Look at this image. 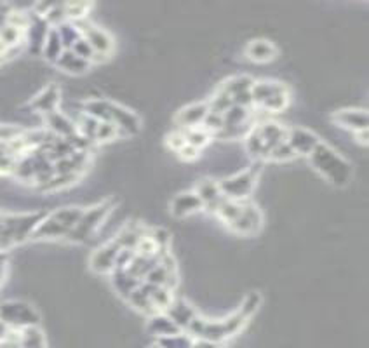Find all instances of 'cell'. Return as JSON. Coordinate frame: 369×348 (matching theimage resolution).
<instances>
[{
	"label": "cell",
	"mask_w": 369,
	"mask_h": 348,
	"mask_svg": "<svg viewBox=\"0 0 369 348\" xmlns=\"http://www.w3.org/2000/svg\"><path fill=\"white\" fill-rule=\"evenodd\" d=\"M200 127L204 129V131H208L209 135H211V138H213V136H215L216 132H218L220 129L223 127V115H221V113H216V112L209 110Z\"/></svg>",
	"instance_id": "obj_40"
},
{
	"label": "cell",
	"mask_w": 369,
	"mask_h": 348,
	"mask_svg": "<svg viewBox=\"0 0 369 348\" xmlns=\"http://www.w3.org/2000/svg\"><path fill=\"white\" fill-rule=\"evenodd\" d=\"M333 122L336 126L357 132L368 129L369 117L368 112L363 110V108H341V110L333 113Z\"/></svg>",
	"instance_id": "obj_13"
},
{
	"label": "cell",
	"mask_w": 369,
	"mask_h": 348,
	"mask_svg": "<svg viewBox=\"0 0 369 348\" xmlns=\"http://www.w3.org/2000/svg\"><path fill=\"white\" fill-rule=\"evenodd\" d=\"M287 107H289V93L272 96L270 100H267L265 103H262L256 108H260V110H263L265 113H281L284 112Z\"/></svg>",
	"instance_id": "obj_34"
},
{
	"label": "cell",
	"mask_w": 369,
	"mask_h": 348,
	"mask_svg": "<svg viewBox=\"0 0 369 348\" xmlns=\"http://www.w3.org/2000/svg\"><path fill=\"white\" fill-rule=\"evenodd\" d=\"M263 214L255 202L242 201V211L234 221L228 223V228L237 236H256L262 230Z\"/></svg>",
	"instance_id": "obj_7"
},
{
	"label": "cell",
	"mask_w": 369,
	"mask_h": 348,
	"mask_svg": "<svg viewBox=\"0 0 369 348\" xmlns=\"http://www.w3.org/2000/svg\"><path fill=\"white\" fill-rule=\"evenodd\" d=\"M192 343L193 342L190 339V336L178 332V334L164 336V338H161L157 345L161 348H192Z\"/></svg>",
	"instance_id": "obj_37"
},
{
	"label": "cell",
	"mask_w": 369,
	"mask_h": 348,
	"mask_svg": "<svg viewBox=\"0 0 369 348\" xmlns=\"http://www.w3.org/2000/svg\"><path fill=\"white\" fill-rule=\"evenodd\" d=\"M250 93H251L252 107H260V105L265 103L267 100H270L272 96L289 93V89H287L282 82L263 79V80H255V84H252Z\"/></svg>",
	"instance_id": "obj_17"
},
{
	"label": "cell",
	"mask_w": 369,
	"mask_h": 348,
	"mask_svg": "<svg viewBox=\"0 0 369 348\" xmlns=\"http://www.w3.org/2000/svg\"><path fill=\"white\" fill-rule=\"evenodd\" d=\"M151 238L157 249H169L171 244V233L162 226H157V228H150L149 233H146Z\"/></svg>",
	"instance_id": "obj_39"
},
{
	"label": "cell",
	"mask_w": 369,
	"mask_h": 348,
	"mask_svg": "<svg viewBox=\"0 0 369 348\" xmlns=\"http://www.w3.org/2000/svg\"><path fill=\"white\" fill-rule=\"evenodd\" d=\"M293 159H296V154H294V150L289 147L287 142L275 144L269 152V157H267V160H274V162H287V160Z\"/></svg>",
	"instance_id": "obj_36"
},
{
	"label": "cell",
	"mask_w": 369,
	"mask_h": 348,
	"mask_svg": "<svg viewBox=\"0 0 369 348\" xmlns=\"http://www.w3.org/2000/svg\"><path fill=\"white\" fill-rule=\"evenodd\" d=\"M309 157L312 166L335 186H345L351 181L352 166L329 144L321 142Z\"/></svg>",
	"instance_id": "obj_2"
},
{
	"label": "cell",
	"mask_w": 369,
	"mask_h": 348,
	"mask_svg": "<svg viewBox=\"0 0 369 348\" xmlns=\"http://www.w3.org/2000/svg\"><path fill=\"white\" fill-rule=\"evenodd\" d=\"M110 275H112V284H114L115 291H117L119 295L126 300H127V296H129L131 292H133L134 289L141 284V280H138L136 277L131 275L127 270H114Z\"/></svg>",
	"instance_id": "obj_25"
},
{
	"label": "cell",
	"mask_w": 369,
	"mask_h": 348,
	"mask_svg": "<svg viewBox=\"0 0 369 348\" xmlns=\"http://www.w3.org/2000/svg\"><path fill=\"white\" fill-rule=\"evenodd\" d=\"M240 211H242V202L232 201V199L225 197L223 202L218 206V209H216V216H218L225 225H228V223L234 221L235 218L239 216Z\"/></svg>",
	"instance_id": "obj_32"
},
{
	"label": "cell",
	"mask_w": 369,
	"mask_h": 348,
	"mask_svg": "<svg viewBox=\"0 0 369 348\" xmlns=\"http://www.w3.org/2000/svg\"><path fill=\"white\" fill-rule=\"evenodd\" d=\"M127 301H129V303L133 305L136 310L141 312V314H145V315L159 314V312L155 310L154 305H151V300H150L149 292L145 291V288H143L141 284H139L138 288H136L134 291L131 292L129 296H127Z\"/></svg>",
	"instance_id": "obj_29"
},
{
	"label": "cell",
	"mask_w": 369,
	"mask_h": 348,
	"mask_svg": "<svg viewBox=\"0 0 369 348\" xmlns=\"http://www.w3.org/2000/svg\"><path fill=\"white\" fill-rule=\"evenodd\" d=\"M178 157H180L181 160H186V162H192V160H196L197 157H199L200 150H197V148L190 147V144H183V147L180 148V150L176 152Z\"/></svg>",
	"instance_id": "obj_43"
},
{
	"label": "cell",
	"mask_w": 369,
	"mask_h": 348,
	"mask_svg": "<svg viewBox=\"0 0 369 348\" xmlns=\"http://www.w3.org/2000/svg\"><path fill=\"white\" fill-rule=\"evenodd\" d=\"M151 348H161V347H159V345H155V347H151Z\"/></svg>",
	"instance_id": "obj_48"
},
{
	"label": "cell",
	"mask_w": 369,
	"mask_h": 348,
	"mask_svg": "<svg viewBox=\"0 0 369 348\" xmlns=\"http://www.w3.org/2000/svg\"><path fill=\"white\" fill-rule=\"evenodd\" d=\"M208 105H209V110L221 113V115H223V113L227 112L232 105H234V101H232V96H228L227 93L221 91V89L218 88L215 91V95L211 96V100H208Z\"/></svg>",
	"instance_id": "obj_35"
},
{
	"label": "cell",
	"mask_w": 369,
	"mask_h": 348,
	"mask_svg": "<svg viewBox=\"0 0 369 348\" xmlns=\"http://www.w3.org/2000/svg\"><path fill=\"white\" fill-rule=\"evenodd\" d=\"M49 211H35L25 214H4V225L0 230V251L7 253L14 246L32 238L33 230L46 218Z\"/></svg>",
	"instance_id": "obj_1"
},
{
	"label": "cell",
	"mask_w": 369,
	"mask_h": 348,
	"mask_svg": "<svg viewBox=\"0 0 369 348\" xmlns=\"http://www.w3.org/2000/svg\"><path fill=\"white\" fill-rule=\"evenodd\" d=\"M7 275V253L0 251V284L4 283Z\"/></svg>",
	"instance_id": "obj_44"
},
{
	"label": "cell",
	"mask_w": 369,
	"mask_h": 348,
	"mask_svg": "<svg viewBox=\"0 0 369 348\" xmlns=\"http://www.w3.org/2000/svg\"><path fill=\"white\" fill-rule=\"evenodd\" d=\"M252 84H255V79L251 75H246V73H240V75H234V77H228L227 80H223L220 84L221 91L227 93L228 96H237L240 93H247L251 91Z\"/></svg>",
	"instance_id": "obj_26"
},
{
	"label": "cell",
	"mask_w": 369,
	"mask_h": 348,
	"mask_svg": "<svg viewBox=\"0 0 369 348\" xmlns=\"http://www.w3.org/2000/svg\"><path fill=\"white\" fill-rule=\"evenodd\" d=\"M54 65H56L58 68L63 70V72L72 73V75H80V73L87 72L89 66H91L89 61L79 58L75 53H73V51H70V49H65Z\"/></svg>",
	"instance_id": "obj_22"
},
{
	"label": "cell",
	"mask_w": 369,
	"mask_h": 348,
	"mask_svg": "<svg viewBox=\"0 0 369 348\" xmlns=\"http://www.w3.org/2000/svg\"><path fill=\"white\" fill-rule=\"evenodd\" d=\"M209 112L208 101H193V103L186 105L176 113L174 120H176L178 127L180 129H190V127H199L204 122L205 115Z\"/></svg>",
	"instance_id": "obj_12"
},
{
	"label": "cell",
	"mask_w": 369,
	"mask_h": 348,
	"mask_svg": "<svg viewBox=\"0 0 369 348\" xmlns=\"http://www.w3.org/2000/svg\"><path fill=\"white\" fill-rule=\"evenodd\" d=\"M185 136V142L190 147L197 148V150H202L204 147H208L209 139H211V135L208 131H204L200 126L199 127H190V129H181Z\"/></svg>",
	"instance_id": "obj_33"
},
{
	"label": "cell",
	"mask_w": 369,
	"mask_h": 348,
	"mask_svg": "<svg viewBox=\"0 0 369 348\" xmlns=\"http://www.w3.org/2000/svg\"><path fill=\"white\" fill-rule=\"evenodd\" d=\"M255 127L258 129V135H260V138H262L263 147H265L267 157H269V152L275 147V144L286 142L287 139V127L284 126V124L275 122V120H272V119L265 120V122L256 124Z\"/></svg>",
	"instance_id": "obj_16"
},
{
	"label": "cell",
	"mask_w": 369,
	"mask_h": 348,
	"mask_svg": "<svg viewBox=\"0 0 369 348\" xmlns=\"http://www.w3.org/2000/svg\"><path fill=\"white\" fill-rule=\"evenodd\" d=\"M286 142L293 148L296 157L298 155H306L309 157L316 150L317 144L321 143V138L306 127H287Z\"/></svg>",
	"instance_id": "obj_10"
},
{
	"label": "cell",
	"mask_w": 369,
	"mask_h": 348,
	"mask_svg": "<svg viewBox=\"0 0 369 348\" xmlns=\"http://www.w3.org/2000/svg\"><path fill=\"white\" fill-rule=\"evenodd\" d=\"M246 54L251 61L256 63H267L277 56V48L269 41V38H255L247 44Z\"/></svg>",
	"instance_id": "obj_20"
},
{
	"label": "cell",
	"mask_w": 369,
	"mask_h": 348,
	"mask_svg": "<svg viewBox=\"0 0 369 348\" xmlns=\"http://www.w3.org/2000/svg\"><path fill=\"white\" fill-rule=\"evenodd\" d=\"M60 101H61V91L60 88H58V84H49L32 97V101H30V108H32L33 112L46 115V113L58 110Z\"/></svg>",
	"instance_id": "obj_15"
},
{
	"label": "cell",
	"mask_w": 369,
	"mask_h": 348,
	"mask_svg": "<svg viewBox=\"0 0 369 348\" xmlns=\"http://www.w3.org/2000/svg\"><path fill=\"white\" fill-rule=\"evenodd\" d=\"M7 331H9V327H7L6 324H4L2 320H0V342H2V339H4V336L7 334Z\"/></svg>",
	"instance_id": "obj_47"
},
{
	"label": "cell",
	"mask_w": 369,
	"mask_h": 348,
	"mask_svg": "<svg viewBox=\"0 0 369 348\" xmlns=\"http://www.w3.org/2000/svg\"><path fill=\"white\" fill-rule=\"evenodd\" d=\"M166 144L171 148L173 152H178L180 150L183 144H186L185 142V136H183V131H181L180 127L174 129V131H171L168 136H166Z\"/></svg>",
	"instance_id": "obj_42"
},
{
	"label": "cell",
	"mask_w": 369,
	"mask_h": 348,
	"mask_svg": "<svg viewBox=\"0 0 369 348\" xmlns=\"http://www.w3.org/2000/svg\"><path fill=\"white\" fill-rule=\"evenodd\" d=\"M193 191H196L197 197H199L202 204H204V209L208 211V213L216 214V209H218V206L225 199L220 191L218 181L213 178H202L199 179V183H197Z\"/></svg>",
	"instance_id": "obj_11"
},
{
	"label": "cell",
	"mask_w": 369,
	"mask_h": 348,
	"mask_svg": "<svg viewBox=\"0 0 369 348\" xmlns=\"http://www.w3.org/2000/svg\"><path fill=\"white\" fill-rule=\"evenodd\" d=\"M149 331L154 332L159 338H164V336H173L180 332V327L171 320V317L164 312H159V314L150 315L149 322Z\"/></svg>",
	"instance_id": "obj_24"
},
{
	"label": "cell",
	"mask_w": 369,
	"mask_h": 348,
	"mask_svg": "<svg viewBox=\"0 0 369 348\" xmlns=\"http://www.w3.org/2000/svg\"><path fill=\"white\" fill-rule=\"evenodd\" d=\"M141 285L145 288V291L149 292L151 305L155 307V310H157V312L168 310L169 305L173 303V300H174L173 291H171V289L164 288V285H154V284H149V283H141Z\"/></svg>",
	"instance_id": "obj_23"
},
{
	"label": "cell",
	"mask_w": 369,
	"mask_h": 348,
	"mask_svg": "<svg viewBox=\"0 0 369 348\" xmlns=\"http://www.w3.org/2000/svg\"><path fill=\"white\" fill-rule=\"evenodd\" d=\"M112 207H114V202L103 201L100 202V204L89 207V209H84L82 214H80L79 221H77L75 226L70 230L67 241L73 242V244H82V242H87L89 238L98 232V228L103 225L105 220H107Z\"/></svg>",
	"instance_id": "obj_3"
},
{
	"label": "cell",
	"mask_w": 369,
	"mask_h": 348,
	"mask_svg": "<svg viewBox=\"0 0 369 348\" xmlns=\"http://www.w3.org/2000/svg\"><path fill=\"white\" fill-rule=\"evenodd\" d=\"M73 23H75V26L80 30L82 37L91 44L92 51H95V60H92V63H95V61L107 60V58L110 56L112 51H114V38H112V35L105 32L100 26L92 25L91 21H87V18Z\"/></svg>",
	"instance_id": "obj_6"
},
{
	"label": "cell",
	"mask_w": 369,
	"mask_h": 348,
	"mask_svg": "<svg viewBox=\"0 0 369 348\" xmlns=\"http://www.w3.org/2000/svg\"><path fill=\"white\" fill-rule=\"evenodd\" d=\"M192 348H218V343L208 342V339H199V342L192 343Z\"/></svg>",
	"instance_id": "obj_45"
},
{
	"label": "cell",
	"mask_w": 369,
	"mask_h": 348,
	"mask_svg": "<svg viewBox=\"0 0 369 348\" xmlns=\"http://www.w3.org/2000/svg\"><path fill=\"white\" fill-rule=\"evenodd\" d=\"M0 42H2L7 49L25 48V30L18 28V26L6 21L0 26Z\"/></svg>",
	"instance_id": "obj_27"
},
{
	"label": "cell",
	"mask_w": 369,
	"mask_h": 348,
	"mask_svg": "<svg viewBox=\"0 0 369 348\" xmlns=\"http://www.w3.org/2000/svg\"><path fill=\"white\" fill-rule=\"evenodd\" d=\"M256 179L258 176H255L250 169H242L235 174H228L225 178H221L218 181L220 191L223 197L232 199V201H247V197L252 194L256 186Z\"/></svg>",
	"instance_id": "obj_5"
},
{
	"label": "cell",
	"mask_w": 369,
	"mask_h": 348,
	"mask_svg": "<svg viewBox=\"0 0 369 348\" xmlns=\"http://www.w3.org/2000/svg\"><path fill=\"white\" fill-rule=\"evenodd\" d=\"M353 136H355L357 142H360L363 144H368V129H363V131L353 132Z\"/></svg>",
	"instance_id": "obj_46"
},
{
	"label": "cell",
	"mask_w": 369,
	"mask_h": 348,
	"mask_svg": "<svg viewBox=\"0 0 369 348\" xmlns=\"http://www.w3.org/2000/svg\"><path fill=\"white\" fill-rule=\"evenodd\" d=\"M56 32L60 35L61 44H63L65 49H72V46L82 37V33H80V30L77 28L73 21H63L61 25L56 26Z\"/></svg>",
	"instance_id": "obj_31"
},
{
	"label": "cell",
	"mask_w": 369,
	"mask_h": 348,
	"mask_svg": "<svg viewBox=\"0 0 369 348\" xmlns=\"http://www.w3.org/2000/svg\"><path fill=\"white\" fill-rule=\"evenodd\" d=\"M0 320L9 329H25L38 324V314L25 301H4L0 305Z\"/></svg>",
	"instance_id": "obj_4"
},
{
	"label": "cell",
	"mask_w": 369,
	"mask_h": 348,
	"mask_svg": "<svg viewBox=\"0 0 369 348\" xmlns=\"http://www.w3.org/2000/svg\"><path fill=\"white\" fill-rule=\"evenodd\" d=\"M44 120H46V126H48L46 129H48L49 132H53L54 136H58V138H68V136L75 135L77 132L75 122L70 119L67 113L60 110L46 113Z\"/></svg>",
	"instance_id": "obj_18"
},
{
	"label": "cell",
	"mask_w": 369,
	"mask_h": 348,
	"mask_svg": "<svg viewBox=\"0 0 369 348\" xmlns=\"http://www.w3.org/2000/svg\"><path fill=\"white\" fill-rule=\"evenodd\" d=\"M119 136V129L115 127V124L112 122H100L98 124V131H96V138L95 143H107L112 142Z\"/></svg>",
	"instance_id": "obj_38"
},
{
	"label": "cell",
	"mask_w": 369,
	"mask_h": 348,
	"mask_svg": "<svg viewBox=\"0 0 369 348\" xmlns=\"http://www.w3.org/2000/svg\"><path fill=\"white\" fill-rule=\"evenodd\" d=\"M252 108L239 107V105H232L227 112L223 113V126H244V124H252L251 119Z\"/></svg>",
	"instance_id": "obj_28"
},
{
	"label": "cell",
	"mask_w": 369,
	"mask_h": 348,
	"mask_svg": "<svg viewBox=\"0 0 369 348\" xmlns=\"http://www.w3.org/2000/svg\"><path fill=\"white\" fill-rule=\"evenodd\" d=\"M63 51L65 48L63 44H61V38L60 35H58L56 28H50L48 33V38H46L44 42V48H42V56H44L49 63H56L58 58L61 56Z\"/></svg>",
	"instance_id": "obj_30"
},
{
	"label": "cell",
	"mask_w": 369,
	"mask_h": 348,
	"mask_svg": "<svg viewBox=\"0 0 369 348\" xmlns=\"http://www.w3.org/2000/svg\"><path fill=\"white\" fill-rule=\"evenodd\" d=\"M70 51H73L77 56L82 58V60H85V61H89V63H92V60H95V51H92L91 44H89L84 37H80L79 41L72 46V49Z\"/></svg>",
	"instance_id": "obj_41"
},
{
	"label": "cell",
	"mask_w": 369,
	"mask_h": 348,
	"mask_svg": "<svg viewBox=\"0 0 369 348\" xmlns=\"http://www.w3.org/2000/svg\"><path fill=\"white\" fill-rule=\"evenodd\" d=\"M146 232H149V230H146L145 226L133 225V223H131V225H124L122 228L115 233L114 241L117 242L120 249H131V251H134V249L138 248L139 241L146 236Z\"/></svg>",
	"instance_id": "obj_19"
},
{
	"label": "cell",
	"mask_w": 369,
	"mask_h": 348,
	"mask_svg": "<svg viewBox=\"0 0 369 348\" xmlns=\"http://www.w3.org/2000/svg\"><path fill=\"white\" fill-rule=\"evenodd\" d=\"M164 314H168L171 317V320H173L180 329H186V327L190 326V322H192L193 317H196L193 308L183 300H173V303L169 305V308Z\"/></svg>",
	"instance_id": "obj_21"
},
{
	"label": "cell",
	"mask_w": 369,
	"mask_h": 348,
	"mask_svg": "<svg viewBox=\"0 0 369 348\" xmlns=\"http://www.w3.org/2000/svg\"><path fill=\"white\" fill-rule=\"evenodd\" d=\"M202 209H204V204H202L200 199L197 197V194L193 190L180 191L171 201V214L176 218H186L190 214L199 213Z\"/></svg>",
	"instance_id": "obj_14"
},
{
	"label": "cell",
	"mask_w": 369,
	"mask_h": 348,
	"mask_svg": "<svg viewBox=\"0 0 369 348\" xmlns=\"http://www.w3.org/2000/svg\"><path fill=\"white\" fill-rule=\"evenodd\" d=\"M119 244L112 238V241L105 242L103 246H100L91 256V268L95 270L96 273H101V275H107V273H112L115 270V263H117V256H119Z\"/></svg>",
	"instance_id": "obj_9"
},
{
	"label": "cell",
	"mask_w": 369,
	"mask_h": 348,
	"mask_svg": "<svg viewBox=\"0 0 369 348\" xmlns=\"http://www.w3.org/2000/svg\"><path fill=\"white\" fill-rule=\"evenodd\" d=\"M110 122L119 129V136H136L141 129L139 117L115 101H110Z\"/></svg>",
	"instance_id": "obj_8"
}]
</instances>
